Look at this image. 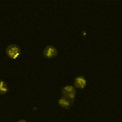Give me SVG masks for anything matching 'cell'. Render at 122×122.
<instances>
[{
    "mask_svg": "<svg viewBox=\"0 0 122 122\" xmlns=\"http://www.w3.org/2000/svg\"><path fill=\"white\" fill-rule=\"evenodd\" d=\"M6 54L10 58L16 60L20 56V49L16 44H12L7 48Z\"/></svg>",
    "mask_w": 122,
    "mask_h": 122,
    "instance_id": "obj_1",
    "label": "cell"
},
{
    "mask_svg": "<svg viewBox=\"0 0 122 122\" xmlns=\"http://www.w3.org/2000/svg\"><path fill=\"white\" fill-rule=\"evenodd\" d=\"M44 56L46 58H52L56 56L58 54V51L56 48L53 46H48L44 50Z\"/></svg>",
    "mask_w": 122,
    "mask_h": 122,
    "instance_id": "obj_2",
    "label": "cell"
},
{
    "mask_svg": "<svg viewBox=\"0 0 122 122\" xmlns=\"http://www.w3.org/2000/svg\"><path fill=\"white\" fill-rule=\"evenodd\" d=\"M62 94L64 97L67 98L70 101L72 100L75 97L74 88L71 86H66L62 90Z\"/></svg>",
    "mask_w": 122,
    "mask_h": 122,
    "instance_id": "obj_3",
    "label": "cell"
},
{
    "mask_svg": "<svg viewBox=\"0 0 122 122\" xmlns=\"http://www.w3.org/2000/svg\"><path fill=\"white\" fill-rule=\"evenodd\" d=\"M74 84L75 87L79 89H83L86 86L87 81L86 78L83 76H79L75 79Z\"/></svg>",
    "mask_w": 122,
    "mask_h": 122,
    "instance_id": "obj_4",
    "label": "cell"
},
{
    "mask_svg": "<svg viewBox=\"0 0 122 122\" xmlns=\"http://www.w3.org/2000/svg\"><path fill=\"white\" fill-rule=\"evenodd\" d=\"M58 105L62 108L69 109L71 107V102L69 100L66 98L65 97H62L58 100Z\"/></svg>",
    "mask_w": 122,
    "mask_h": 122,
    "instance_id": "obj_5",
    "label": "cell"
},
{
    "mask_svg": "<svg viewBox=\"0 0 122 122\" xmlns=\"http://www.w3.org/2000/svg\"><path fill=\"white\" fill-rule=\"evenodd\" d=\"M8 92V87L4 79H0V94L5 95Z\"/></svg>",
    "mask_w": 122,
    "mask_h": 122,
    "instance_id": "obj_6",
    "label": "cell"
},
{
    "mask_svg": "<svg viewBox=\"0 0 122 122\" xmlns=\"http://www.w3.org/2000/svg\"><path fill=\"white\" fill-rule=\"evenodd\" d=\"M26 122L25 119H21V120H20L19 122Z\"/></svg>",
    "mask_w": 122,
    "mask_h": 122,
    "instance_id": "obj_7",
    "label": "cell"
}]
</instances>
